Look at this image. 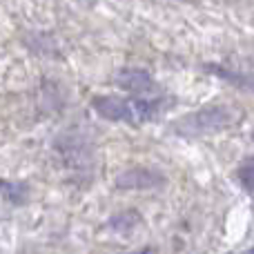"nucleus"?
<instances>
[{
    "instance_id": "1",
    "label": "nucleus",
    "mask_w": 254,
    "mask_h": 254,
    "mask_svg": "<svg viewBox=\"0 0 254 254\" xmlns=\"http://www.w3.org/2000/svg\"><path fill=\"white\" fill-rule=\"evenodd\" d=\"M92 107L98 116L107 121H127V123H143V121L154 119L158 112L156 101H145V98H134V101H123L116 96H98L92 101Z\"/></svg>"
},
{
    "instance_id": "2",
    "label": "nucleus",
    "mask_w": 254,
    "mask_h": 254,
    "mask_svg": "<svg viewBox=\"0 0 254 254\" xmlns=\"http://www.w3.org/2000/svg\"><path fill=\"white\" fill-rule=\"evenodd\" d=\"M232 123V112L228 107H205L194 114L181 119L174 125V129L183 136H201V134H214Z\"/></svg>"
},
{
    "instance_id": "3",
    "label": "nucleus",
    "mask_w": 254,
    "mask_h": 254,
    "mask_svg": "<svg viewBox=\"0 0 254 254\" xmlns=\"http://www.w3.org/2000/svg\"><path fill=\"white\" fill-rule=\"evenodd\" d=\"M165 174L152 167H131V170L119 174L116 188L119 190H154L165 185Z\"/></svg>"
},
{
    "instance_id": "4",
    "label": "nucleus",
    "mask_w": 254,
    "mask_h": 254,
    "mask_svg": "<svg viewBox=\"0 0 254 254\" xmlns=\"http://www.w3.org/2000/svg\"><path fill=\"white\" fill-rule=\"evenodd\" d=\"M116 85L125 92H134V94H143L154 89V80L152 76L145 69H121L116 74Z\"/></svg>"
},
{
    "instance_id": "5",
    "label": "nucleus",
    "mask_w": 254,
    "mask_h": 254,
    "mask_svg": "<svg viewBox=\"0 0 254 254\" xmlns=\"http://www.w3.org/2000/svg\"><path fill=\"white\" fill-rule=\"evenodd\" d=\"M138 221H140V214H136V212H123V214L112 216L110 228L116 230V232H129V230H134L138 225Z\"/></svg>"
},
{
    "instance_id": "6",
    "label": "nucleus",
    "mask_w": 254,
    "mask_h": 254,
    "mask_svg": "<svg viewBox=\"0 0 254 254\" xmlns=\"http://www.w3.org/2000/svg\"><path fill=\"white\" fill-rule=\"evenodd\" d=\"M241 181H243V188L254 192V158H248L241 165Z\"/></svg>"
}]
</instances>
